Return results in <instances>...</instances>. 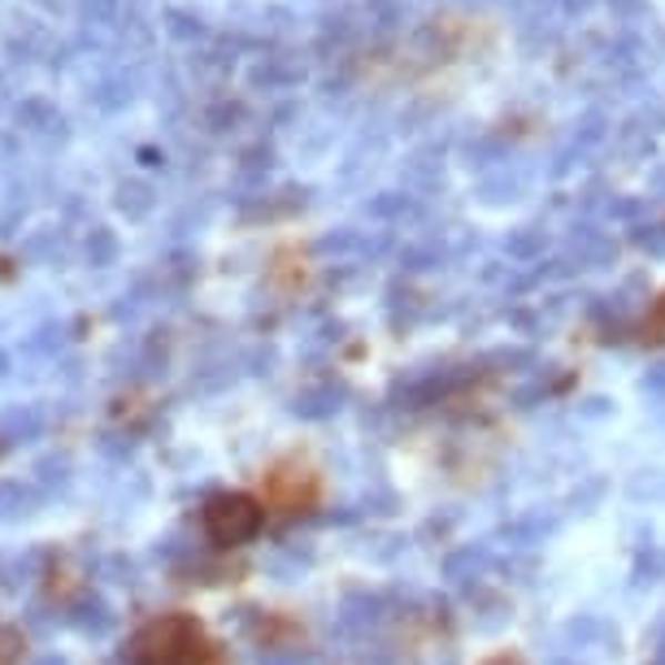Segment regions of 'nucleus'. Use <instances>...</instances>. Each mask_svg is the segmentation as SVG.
<instances>
[{
    "mask_svg": "<svg viewBox=\"0 0 665 665\" xmlns=\"http://www.w3.org/2000/svg\"><path fill=\"white\" fill-rule=\"evenodd\" d=\"M265 501L279 510H305L318 501V474L305 465H279L265 474Z\"/></svg>",
    "mask_w": 665,
    "mask_h": 665,
    "instance_id": "obj_3",
    "label": "nucleus"
},
{
    "mask_svg": "<svg viewBox=\"0 0 665 665\" xmlns=\"http://www.w3.org/2000/svg\"><path fill=\"white\" fill-rule=\"evenodd\" d=\"M261 526H265V510H261V501L249 496V492H222V496H213L205 505L209 540L222 544V548L249 544V540L261 535Z\"/></svg>",
    "mask_w": 665,
    "mask_h": 665,
    "instance_id": "obj_2",
    "label": "nucleus"
},
{
    "mask_svg": "<svg viewBox=\"0 0 665 665\" xmlns=\"http://www.w3.org/2000/svg\"><path fill=\"white\" fill-rule=\"evenodd\" d=\"M131 665H222L218 648L205 639L201 622L188 614H165L153 617L149 626L135 631L131 648H127Z\"/></svg>",
    "mask_w": 665,
    "mask_h": 665,
    "instance_id": "obj_1",
    "label": "nucleus"
}]
</instances>
